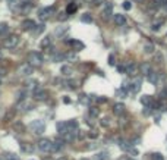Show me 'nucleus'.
<instances>
[{"label": "nucleus", "mask_w": 167, "mask_h": 160, "mask_svg": "<svg viewBox=\"0 0 167 160\" xmlns=\"http://www.w3.org/2000/svg\"><path fill=\"white\" fill-rule=\"evenodd\" d=\"M43 62H44V59H43L41 53H38V52H31V53L28 55V63H29L31 66H41Z\"/></svg>", "instance_id": "nucleus-1"}, {"label": "nucleus", "mask_w": 167, "mask_h": 160, "mask_svg": "<svg viewBox=\"0 0 167 160\" xmlns=\"http://www.w3.org/2000/svg\"><path fill=\"white\" fill-rule=\"evenodd\" d=\"M38 150L43 153H51L53 151V142L47 138H41L38 141Z\"/></svg>", "instance_id": "nucleus-2"}, {"label": "nucleus", "mask_w": 167, "mask_h": 160, "mask_svg": "<svg viewBox=\"0 0 167 160\" xmlns=\"http://www.w3.org/2000/svg\"><path fill=\"white\" fill-rule=\"evenodd\" d=\"M18 43H19V37H18L16 34H11L8 38H5L3 46H5L6 49H15V47L18 46Z\"/></svg>", "instance_id": "nucleus-3"}, {"label": "nucleus", "mask_w": 167, "mask_h": 160, "mask_svg": "<svg viewBox=\"0 0 167 160\" xmlns=\"http://www.w3.org/2000/svg\"><path fill=\"white\" fill-rule=\"evenodd\" d=\"M54 12H56V6L43 8V9H40V11H38V16H40V19H47V18H50Z\"/></svg>", "instance_id": "nucleus-4"}, {"label": "nucleus", "mask_w": 167, "mask_h": 160, "mask_svg": "<svg viewBox=\"0 0 167 160\" xmlns=\"http://www.w3.org/2000/svg\"><path fill=\"white\" fill-rule=\"evenodd\" d=\"M31 129H32L35 134H43L44 129H46V125H44L43 120H34V122L31 123Z\"/></svg>", "instance_id": "nucleus-5"}, {"label": "nucleus", "mask_w": 167, "mask_h": 160, "mask_svg": "<svg viewBox=\"0 0 167 160\" xmlns=\"http://www.w3.org/2000/svg\"><path fill=\"white\" fill-rule=\"evenodd\" d=\"M65 139L62 138V137H59V138H56V141L53 142V151H60L63 147H65Z\"/></svg>", "instance_id": "nucleus-6"}, {"label": "nucleus", "mask_w": 167, "mask_h": 160, "mask_svg": "<svg viewBox=\"0 0 167 160\" xmlns=\"http://www.w3.org/2000/svg\"><path fill=\"white\" fill-rule=\"evenodd\" d=\"M19 6H21V12H29L31 9H32V2H29V0H24V2H21L19 3Z\"/></svg>", "instance_id": "nucleus-7"}, {"label": "nucleus", "mask_w": 167, "mask_h": 160, "mask_svg": "<svg viewBox=\"0 0 167 160\" xmlns=\"http://www.w3.org/2000/svg\"><path fill=\"white\" fill-rule=\"evenodd\" d=\"M114 22L119 25V27H123V25H126V18H125V15H122V13H114Z\"/></svg>", "instance_id": "nucleus-8"}, {"label": "nucleus", "mask_w": 167, "mask_h": 160, "mask_svg": "<svg viewBox=\"0 0 167 160\" xmlns=\"http://www.w3.org/2000/svg\"><path fill=\"white\" fill-rule=\"evenodd\" d=\"M136 71H138V66H136L133 62H129V63L126 65V74H128V75L133 76V75L136 74Z\"/></svg>", "instance_id": "nucleus-9"}, {"label": "nucleus", "mask_w": 167, "mask_h": 160, "mask_svg": "<svg viewBox=\"0 0 167 160\" xmlns=\"http://www.w3.org/2000/svg\"><path fill=\"white\" fill-rule=\"evenodd\" d=\"M120 147H122L126 153H129V154H132V156H136V154H138V150H136V148H133L132 145L126 144V142H122V144H120Z\"/></svg>", "instance_id": "nucleus-10"}, {"label": "nucleus", "mask_w": 167, "mask_h": 160, "mask_svg": "<svg viewBox=\"0 0 167 160\" xmlns=\"http://www.w3.org/2000/svg\"><path fill=\"white\" fill-rule=\"evenodd\" d=\"M46 96H47V93H46L43 88H37V90H34V98H35V100H44Z\"/></svg>", "instance_id": "nucleus-11"}, {"label": "nucleus", "mask_w": 167, "mask_h": 160, "mask_svg": "<svg viewBox=\"0 0 167 160\" xmlns=\"http://www.w3.org/2000/svg\"><path fill=\"white\" fill-rule=\"evenodd\" d=\"M22 27L25 28V30H28V31H32V30H35V22L32 21V19H25L24 22H22Z\"/></svg>", "instance_id": "nucleus-12"}, {"label": "nucleus", "mask_w": 167, "mask_h": 160, "mask_svg": "<svg viewBox=\"0 0 167 160\" xmlns=\"http://www.w3.org/2000/svg\"><path fill=\"white\" fill-rule=\"evenodd\" d=\"M148 81H149L151 84L157 85L158 81H160V74H157V72H151V74L148 75Z\"/></svg>", "instance_id": "nucleus-13"}, {"label": "nucleus", "mask_w": 167, "mask_h": 160, "mask_svg": "<svg viewBox=\"0 0 167 160\" xmlns=\"http://www.w3.org/2000/svg\"><path fill=\"white\" fill-rule=\"evenodd\" d=\"M32 71H34V66H31V65H24L19 68V72H22L24 75H31Z\"/></svg>", "instance_id": "nucleus-14"}, {"label": "nucleus", "mask_w": 167, "mask_h": 160, "mask_svg": "<svg viewBox=\"0 0 167 160\" xmlns=\"http://www.w3.org/2000/svg\"><path fill=\"white\" fill-rule=\"evenodd\" d=\"M66 43H69L72 47H75V50H79V49H84V47H85V44L81 43V41H78V40H69V41H66Z\"/></svg>", "instance_id": "nucleus-15"}, {"label": "nucleus", "mask_w": 167, "mask_h": 160, "mask_svg": "<svg viewBox=\"0 0 167 160\" xmlns=\"http://www.w3.org/2000/svg\"><path fill=\"white\" fill-rule=\"evenodd\" d=\"M141 72H142L144 75H147V76H148V75L152 72L151 65H149V63H147V62H145V63H142V65H141Z\"/></svg>", "instance_id": "nucleus-16"}, {"label": "nucleus", "mask_w": 167, "mask_h": 160, "mask_svg": "<svg viewBox=\"0 0 167 160\" xmlns=\"http://www.w3.org/2000/svg\"><path fill=\"white\" fill-rule=\"evenodd\" d=\"M139 90H141V78H138L136 81H133L131 84V91L132 93H138Z\"/></svg>", "instance_id": "nucleus-17"}, {"label": "nucleus", "mask_w": 167, "mask_h": 160, "mask_svg": "<svg viewBox=\"0 0 167 160\" xmlns=\"http://www.w3.org/2000/svg\"><path fill=\"white\" fill-rule=\"evenodd\" d=\"M141 103L145 104L147 107H152V104H154V103H152V98H151L149 96H142V97H141Z\"/></svg>", "instance_id": "nucleus-18"}, {"label": "nucleus", "mask_w": 167, "mask_h": 160, "mask_svg": "<svg viewBox=\"0 0 167 160\" xmlns=\"http://www.w3.org/2000/svg\"><path fill=\"white\" fill-rule=\"evenodd\" d=\"M112 11H113L112 3H107V5L104 6V9H103V15H104V18H109L110 15H113V13H112Z\"/></svg>", "instance_id": "nucleus-19"}, {"label": "nucleus", "mask_w": 167, "mask_h": 160, "mask_svg": "<svg viewBox=\"0 0 167 160\" xmlns=\"http://www.w3.org/2000/svg\"><path fill=\"white\" fill-rule=\"evenodd\" d=\"M113 112H114V115H122L125 112V106L122 103H117V104L113 106Z\"/></svg>", "instance_id": "nucleus-20"}, {"label": "nucleus", "mask_w": 167, "mask_h": 160, "mask_svg": "<svg viewBox=\"0 0 167 160\" xmlns=\"http://www.w3.org/2000/svg\"><path fill=\"white\" fill-rule=\"evenodd\" d=\"M21 148H22V151H27V153H32V151H34V147H32V144H28V142H24V144H21Z\"/></svg>", "instance_id": "nucleus-21"}, {"label": "nucleus", "mask_w": 167, "mask_h": 160, "mask_svg": "<svg viewBox=\"0 0 167 160\" xmlns=\"http://www.w3.org/2000/svg\"><path fill=\"white\" fill-rule=\"evenodd\" d=\"M81 21L85 22V24H91V22H93V16H91L90 13H84V15L81 16Z\"/></svg>", "instance_id": "nucleus-22"}, {"label": "nucleus", "mask_w": 167, "mask_h": 160, "mask_svg": "<svg viewBox=\"0 0 167 160\" xmlns=\"http://www.w3.org/2000/svg\"><path fill=\"white\" fill-rule=\"evenodd\" d=\"M88 115H90L91 118H97V116L100 115V110H98L97 107H90V110H88Z\"/></svg>", "instance_id": "nucleus-23"}, {"label": "nucleus", "mask_w": 167, "mask_h": 160, "mask_svg": "<svg viewBox=\"0 0 167 160\" xmlns=\"http://www.w3.org/2000/svg\"><path fill=\"white\" fill-rule=\"evenodd\" d=\"M76 9H78V5H75V3H70V5L66 8V13H67V15H69V13H73Z\"/></svg>", "instance_id": "nucleus-24"}, {"label": "nucleus", "mask_w": 167, "mask_h": 160, "mask_svg": "<svg viewBox=\"0 0 167 160\" xmlns=\"http://www.w3.org/2000/svg\"><path fill=\"white\" fill-rule=\"evenodd\" d=\"M50 43H51V38L50 37H44V40L41 41V47L47 49V47H50Z\"/></svg>", "instance_id": "nucleus-25"}, {"label": "nucleus", "mask_w": 167, "mask_h": 160, "mask_svg": "<svg viewBox=\"0 0 167 160\" xmlns=\"http://www.w3.org/2000/svg\"><path fill=\"white\" fill-rule=\"evenodd\" d=\"M63 59H66V55H60V53H57V55H54V56L51 57L53 62H62Z\"/></svg>", "instance_id": "nucleus-26"}, {"label": "nucleus", "mask_w": 167, "mask_h": 160, "mask_svg": "<svg viewBox=\"0 0 167 160\" xmlns=\"http://www.w3.org/2000/svg\"><path fill=\"white\" fill-rule=\"evenodd\" d=\"M97 160H109V153H107V151L98 153V154H97Z\"/></svg>", "instance_id": "nucleus-27"}, {"label": "nucleus", "mask_w": 167, "mask_h": 160, "mask_svg": "<svg viewBox=\"0 0 167 160\" xmlns=\"http://www.w3.org/2000/svg\"><path fill=\"white\" fill-rule=\"evenodd\" d=\"M8 2V6H9V9H15L18 5H19V2L18 0H6Z\"/></svg>", "instance_id": "nucleus-28"}, {"label": "nucleus", "mask_w": 167, "mask_h": 160, "mask_svg": "<svg viewBox=\"0 0 167 160\" xmlns=\"http://www.w3.org/2000/svg\"><path fill=\"white\" fill-rule=\"evenodd\" d=\"M27 85H28L29 88H34V90H37V85H38V82H37L35 79H29V81H27Z\"/></svg>", "instance_id": "nucleus-29"}, {"label": "nucleus", "mask_w": 167, "mask_h": 160, "mask_svg": "<svg viewBox=\"0 0 167 160\" xmlns=\"http://www.w3.org/2000/svg\"><path fill=\"white\" fill-rule=\"evenodd\" d=\"M144 52L145 53H152L154 52V46L152 44H145L144 46Z\"/></svg>", "instance_id": "nucleus-30"}, {"label": "nucleus", "mask_w": 167, "mask_h": 160, "mask_svg": "<svg viewBox=\"0 0 167 160\" xmlns=\"http://www.w3.org/2000/svg\"><path fill=\"white\" fill-rule=\"evenodd\" d=\"M8 30H9L8 24H5V22H2V24H0V34H5Z\"/></svg>", "instance_id": "nucleus-31"}, {"label": "nucleus", "mask_w": 167, "mask_h": 160, "mask_svg": "<svg viewBox=\"0 0 167 160\" xmlns=\"http://www.w3.org/2000/svg\"><path fill=\"white\" fill-rule=\"evenodd\" d=\"M151 159H152V160H164V157H163L160 153H154V154L151 156Z\"/></svg>", "instance_id": "nucleus-32"}, {"label": "nucleus", "mask_w": 167, "mask_h": 160, "mask_svg": "<svg viewBox=\"0 0 167 160\" xmlns=\"http://www.w3.org/2000/svg\"><path fill=\"white\" fill-rule=\"evenodd\" d=\"M62 72H63L65 75H70L72 69H70V68H67V66H63V68H62Z\"/></svg>", "instance_id": "nucleus-33"}, {"label": "nucleus", "mask_w": 167, "mask_h": 160, "mask_svg": "<svg viewBox=\"0 0 167 160\" xmlns=\"http://www.w3.org/2000/svg\"><path fill=\"white\" fill-rule=\"evenodd\" d=\"M66 59H67V60H76V55L69 53V55H66Z\"/></svg>", "instance_id": "nucleus-34"}, {"label": "nucleus", "mask_w": 167, "mask_h": 160, "mask_svg": "<svg viewBox=\"0 0 167 160\" xmlns=\"http://www.w3.org/2000/svg\"><path fill=\"white\" fill-rule=\"evenodd\" d=\"M161 24H163V21H160V22L154 24V25H152V30H154V31H158V30H160V25H161Z\"/></svg>", "instance_id": "nucleus-35"}, {"label": "nucleus", "mask_w": 167, "mask_h": 160, "mask_svg": "<svg viewBox=\"0 0 167 160\" xmlns=\"http://www.w3.org/2000/svg\"><path fill=\"white\" fill-rule=\"evenodd\" d=\"M114 63H116V62H114V56H113V55H110V56H109V65H110V66H113Z\"/></svg>", "instance_id": "nucleus-36"}, {"label": "nucleus", "mask_w": 167, "mask_h": 160, "mask_svg": "<svg viewBox=\"0 0 167 160\" xmlns=\"http://www.w3.org/2000/svg\"><path fill=\"white\" fill-rule=\"evenodd\" d=\"M6 160H18V159H16V156H15V154H12V153H11V154H6Z\"/></svg>", "instance_id": "nucleus-37"}, {"label": "nucleus", "mask_w": 167, "mask_h": 160, "mask_svg": "<svg viewBox=\"0 0 167 160\" xmlns=\"http://www.w3.org/2000/svg\"><path fill=\"white\" fill-rule=\"evenodd\" d=\"M132 8V5H131V2H125L123 3V9H126V11H129Z\"/></svg>", "instance_id": "nucleus-38"}, {"label": "nucleus", "mask_w": 167, "mask_h": 160, "mask_svg": "<svg viewBox=\"0 0 167 160\" xmlns=\"http://www.w3.org/2000/svg\"><path fill=\"white\" fill-rule=\"evenodd\" d=\"M25 98V93L24 91H21L19 94H18V100H24Z\"/></svg>", "instance_id": "nucleus-39"}, {"label": "nucleus", "mask_w": 167, "mask_h": 160, "mask_svg": "<svg viewBox=\"0 0 167 160\" xmlns=\"http://www.w3.org/2000/svg\"><path fill=\"white\" fill-rule=\"evenodd\" d=\"M101 3H104V0H94V5H95V6H98V5H101Z\"/></svg>", "instance_id": "nucleus-40"}, {"label": "nucleus", "mask_w": 167, "mask_h": 160, "mask_svg": "<svg viewBox=\"0 0 167 160\" xmlns=\"http://www.w3.org/2000/svg\"><path fill=\"white\" fill-rule=\"evenodd\" d=\"M97 135H98V134H97L95 131H93V132H90V137H93V138H97Z\"/></svg>", "instance_id": "nucleus-41"}, {"label": "nucleus", "mask_w": 167, "mask_h": 160, "mask_svg": "<svg viewBox=\"0 0 167 160\" xmlns=\"http://www.w3.org/2000/svg\"><path fill=\"white\" fill-rule=\"evenodd\" d=\"M63 103H70V98H67V97H65V98H63Z\"/></svg>", "instance_id": "nucleus-42"}, {"label": "nucleus", "mask_w": 167, "mask_h": 160, "mask_svg": "<svg viewBox=\"0 0 167 160\" xmlns=\"http://www.w3.org/2000/svg\"><path fill=\"white\" fill-rule=\"evenodd\" d=\"M57 160H67V159H66V157H59Z\"/></svg>", "instance_id": "nucleus-43"}, {"label": "nucleus", "mask_w": 167, "mask_h": 160, "mask_svg": "<svg viewBox=\"0 0 167 160\" xmlns=\"http://www.w3.org/2000/svg\"><path fill=\"white\" fill-rule=\"evenodd\" d=\"M126 160H132V159H126Z\"/></svg>", "instance_id": "nucleus-44"}, {"label": "nucleus", "mask_w": 167, "mask_h": 160, "mask_svg": "<svg viewBox=\"0 0 167 160\" xmlns=\"http://www.w3.org/2000/svg\"><path fill=\"white\" fill-rule=\"evenodd\" d=\"M82 160H87V159H82Z\"/></svg>", "instance_id": "nucleus-45"}, {"label": "nucleus", "mask_w": 167, "mask_h": 160, "mask_svg": "<svg viewBox=\"0 0 167 160\" xmlns=\"http://www.w3.org/2000/svg\"><path fill=\"white\" fill-rule=\"evenodd\" d=\"M166 9H167V6H166Z\"/></svg>", "instance_id": "nucleus-46"}]
</instances>
